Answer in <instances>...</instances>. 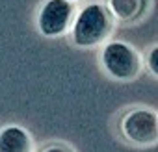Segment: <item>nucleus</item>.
Returning a JSON list of instances; mask_svg holds the SVG:
<instances>
[{"label": "nucleus", "instance_id": "1", "mask_svg": "<svg viewBox=\"0 0 158 152\" xmlns=\"http://www.w3.org/2000/svg\"><path fill=\"white\" fill-rule=\"evenodd\" d=\"M112 30V15L101 4L86 6L73 26V39L78 46H95Z\"/></svg>", "mask_w": 158, "mask_h": 152}, {"label": "nucleus", "instance_id": "2", "mask_svg": "<svg viewBox=\"0 0 158 152\" xmlns=\"http://www.w3.org/2000/svg\"><path fill=\"white\" fill-rule=\"evenodd\" d=\"M102 63L106 70L119 80H130L139 72V56L125 43H110L102 52Z\"/></svg>", "mask_w": 158, "mask_h": 152}, {"label": "nucleus", "instance_id": "3", "mask_svg": "<svg viewBox=\"0 0 158 152\" xmlns=\"http://www.w3.org/2000/svg\"><path fill=\"white\" fill-rule=\"evenodd\" d=\"M123 134L128 141L149 145L156 141V115L147 110L130 111L123 119Z\"/></svg>", "mask_w": 158, "mask_h": 152}, {"label": "nucleus", "instance_id": "4", "mask_svg": "<svg viewBox=\"0 0 158 152\" xmlns=\"http://www.w3.org/2000/svg\"><path fill=\"white\" fill-rule=\"evenodd\" d=\"M73 15V6L67 0H48L39 13V30L48 35H60L67 30Z\"/></svg>", "mask_w": 158, "mask_h": 152}, {"label": "nucleus", "instance_id": "5", "mask_svg": "<svg viewBox=\"0 0 158 152\" xmlns=\"http://www.w3.org/2000/svg\"><path fill=\"white\" fill-rule=\"evenodd\" d=\"M0 152H30V137L23 128L8 126L0 132Z\"/></svg>", "mask_w": 158, "mask_h": 152}, {"label": "nucleus", "instance_id": "6", "mask_svg": "<svg viewBox=\"0 0 158 152\" xmlns=\"http://www.w3.org/2000/svg\"><path fill=\"white\" fill-rule=\"evenodd\" d=\"M145 6V0H110L112 11L121 19V21H130L136 19Z\"/></svg>", "mask_w": 158, "mask_h": 152}, {"label": "nucleus", "instance_id": "7", "mask_svg": "<svg viewBox=\"0 0 158 152\" xmlns=\"http://www.w3.org/2000/svg\"><path fill=\"white\" fill-rule=\"evenodd\" d=\"M156 56H158V48H152V52L149 56V65H151V69H152L154 74L158 72V69H156Z\"/></svg>", "mask_w": 158, "mask_h": 152}, {"label": "nucleus", "instance_id": "8", "mask_svg": "<svg viewBox=\"0 0 158 152\" xmlns=\"http://www.w3.org/2000/svg\"><path fill=\"white\" fill-rule=\"evenodd\" d=\"M45 152H71V150H67L65 146H48Z\"/></svg>", "mask_w": 158, "mask_h": 152}]
</instances>
